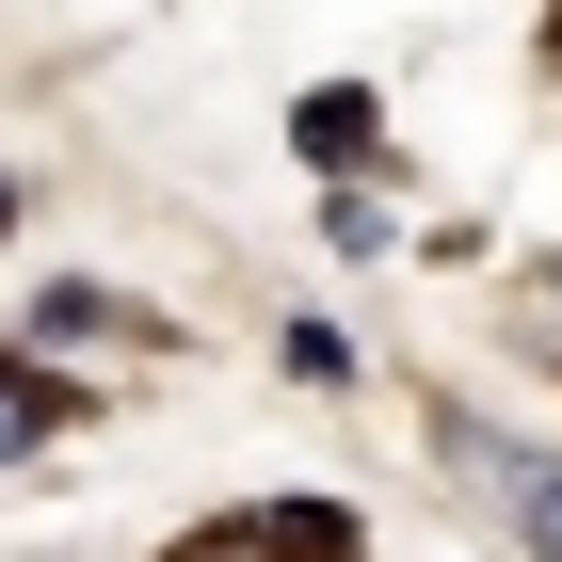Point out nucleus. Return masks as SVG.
Listing matches in <instances>:
<instances>
[{"mask_svg":"<svg viewBox=\"0 0 562 562\" xmlns=\"http://www.w3.org/2000/svg\"><path fill=\"white\" fill-rule=\"evenodd\" d=\"M0 225H16V193H0Z\"/></svg>","mask_w":562,"mask_h":562,"instance_id":"obj_4","label":"nucleus"},{"mask_svg":"<svg viewBox=\"0 0 562 562\" xmlns=\"http://www.w3.org/2000/svg\"><path fill=\"white\" fill-rule=\"evenodd\" d=\"M434 434H450V450H467V467L498 482V515L530 530V562H562V467H530V450H498L482 418H434Z\"/></svg>","mask_w":562,"mask_h":562,"instance_id":"obj_1","label":"nucleus"},{"mask_svg":"<svg viewBox=\"0 0 562 562\" xmlns=\"http://www.w3.org/2000/svg\"><path fill=\"white\" fill-rule=\"evenodd\" d=\"M273 547L290 562H353V515H273Z\"/></svg>","mask_w":562,"mask_h":562,"instance_id":"obj_3","label":"nucleus"},{"mask_svg":"<svg viewBox=\"0 0 562 562\" xmlns=\"http://www.w3.org/2000/svg\"><path fill=\"white\" fill-rule=\"evenodd\" d=\"M48 434H65V386H16V370H0V467L48 450Z\"/></svg>","mask_w":562,"mask_h":562,"instance_id":"obj_2","label":"nucleus"}]
</instances>
